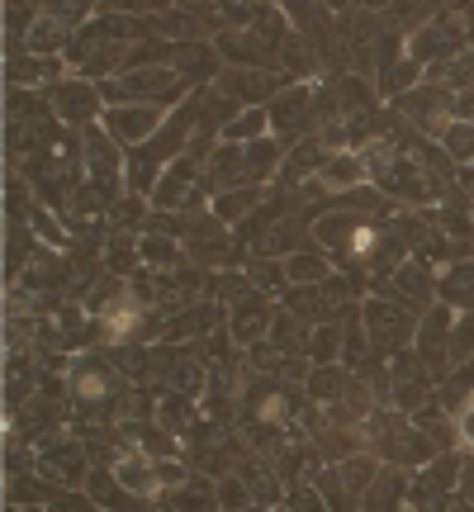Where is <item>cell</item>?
<instances>
[{"label": "cell", "instance_id": "obj_30", "mask_svg": "<svg viewBox=\"0 0 474 512\" xmlns=\"http://www.w3.org/2000/svg\"><path fill=\"white\" fill-rule=\"evenodd\" d=\"M290 503H294V512H323V498L313 494V489H290Z\"/></svg>", "mask_w": 474, "mask_h": 512}, {"label": "cell", "instance_id": "obj_9", "mask_svg": "<svg viewBox=\"0 0 474 512\" xmlns=\"http://www.w3.org/2000/svg\"><path fill=\"white\" fill-rule=\"evenodd\" d=\"M53 105L67 124H86V119L100 110V95H95L86 81H67V86H57L53 91Z\"/></svg>", "mask_w": 474, "mask_h": 512}, {"label": "cell", "instance_id": "obj_26", "mask_svg": "<svg viewBox=\"0 0 474 512\" xmlns=\"http://www.w3.org/2000/svg\"><path fill=\"white\" fill-rule=\"evenodd\" d=\"M261 128H266V114L256 110V114H242V119H233V124L223 128V133H228V138H256Z\"/></svg>", "mask_w": 474, "mask_h": 512}, {"label": "cell", "instance_id": "obj_20", "mask_svg": "<svg viewBox=\"0 0 474 512\" xmlns=\"http://www.w3.org/2000/svg\"><path fill=\"white\" fill-rule=\"evenodd\" d=\"M209 318H214V309H190V313H176L171 318V337H195V332H204L209 328Z\"/></svg>", "mask_w": 474, "mask_h": 512}, {"label": "cell", "instance_id": "obj_6", "mask_svg": "<svg viewBox=\"0 0 474 512\" xmlns=\"http://www.w3.org/2000/svg\"><path fill=\"white\" fill-rule=\"evenodd\" d=\"M38 470H43L48 479H81V475H86L81 446H67L62 437L43 441V451H38Z\"/></svg>", "mask_w": 474, "mask_h": 512}, {"label": "cell", "instance_id": "obj_22", "mask_svg": "<svg viewBox=\"0 0 474 512\" xmlns=\"http://www.w3.org/2000/svg\"><path fill=\"white\" fill-rule=\"evenodd\" d=\"M138 252H143V261H152V266H176V261H181V247L166 238H143Z\"/></svg>", "mask_w": 474, "mask_h": 512}, {"label": "cell", "instance_id": "obj_25", "mask_svg": "<svg viewBox=\"0 0 474 512\" xmlns=\"http://www.w3.org/2000/svg\"><path fill=\"white\" fill-rule=\"evenodd\" d=\"M342 294H347V285H342V280H328V285H323V299H332V304H337ZM290 309H299L304 318H313V299H309V294H290Z\"/></svg>", "mask_w": 474, "mask_h": 512}, {"label": "cell", "instance_id": "obj_29", "mask_svg": "<svg viewBox=\"0 0 474 512\" xmlns=\"http://www.w3.org/2000/svg\"><path fill=\"white\" fill-rule=\"evenodd\" d=\"M176 67H185V72H204V67H214V62H209L204 48H181V53H176Z\"/></svg>", "mask_w": 474, "mask_h": 512}, {"label": "cell", "instance_id": "obj_14", "mask_svg": "<svg viewBox=\"0 0 474 512\" xmlns=\"http://www.w3.org/2000/svg\"><path fill=\"white\" fill-rule=\"evenodd\" d=\"M91 498L100 503V508H110V512H128V508H133V498H128V489L114 479V470H110V475H105V470H100V475H91Z\"/></svg>", "mask_w": 474, "mask_h": 512}, {"label": "cell", "instance_id": "obj_16", "mask_svg": "<svg viewBox=\"0 0 474 512\" xmlns=\"http://www.w3.org/2000/svg\"><path fill=\"white\" fill-rule=\"evenodd\" d=\"M456 361H474V313H465L451 328V366Z\"/></svg>", "mask_w": 474, "mask_h": 512}, {"label": "cell", "instance_id": "obj_21", "mask_svg": "<svg viewBox=\"0 0 474 512\" xmlns=\"http://www.w3.org/2000/svg\"><path fill=\"white\" fill-rule=\"evenodd\" d=\"M285 275H290L294 285H309V280H323V275H328V261H318V256H294L290 266H285Z\"/></svg>", "mask_w": 474, "mask_h": 512}, {"label": "cell", "instance_id": "obj_11", "mask_svg": "<svg viewBox=\"0 0 474 512\" xmlns=\"http://www.w3.org/2000/svg\"><path fill=\"white\" fill-rule=\"evenodd\" d=\"M441 299H446L451 309L474 313V261H456L451 271L441 275Z\"/></svg>", "mask_w": 474, "mask_h": 512}, {"label": "cell", "instance_id": "obj_4", "mask_svg": "<svg viewBox=\"0 0 474 512\" xmlns=\"http://www.w3.org/2000/svg\"><path fill=\"white\" fill-rule=\"evenodd\" d=\"M105 128H110L114 138H124V143H138V138H152L157 128H162V105H147V110H110L105 114Z\"/></svg>", "mask_w": 474, "mask_h": 512}, {"label": "cell", "instance_id": "obj_3", "mask_svg": "<svg viewBox=\"0 0 474 512\" xmlns=\"http://www.w3.org/2000/svg\"><path fill=\"white\" fill-rule=\"evenodd\" d=\"M465 48V29L460 24H446V19H432L418 38H413V62H432V57H451Z\"/></svg>", "mask_w": 474, "mask_h": 512}, {"label": "cell", "instance_id": "obj_2", "mask_svg": "<svg viewBox=\"0 0 474 512\" xmlns=\"http://www.w3.org/2000/svg\"><path fill=\"white\" fill-rule=\"evenodd\" d=\"M427 399H432V370L422 366V356H399L394 361V403L422 408Z\"/></svg>", "mask_w": 474, "mask_h": 512}, {"label": "cell", "instance_id": "obj_36", "mask_svg": "<svg viewBox=\"0 0 474 512\" xmlns=\"http://www.w3.org/2000/svg\"><path fill=\"white\" fill-rule=\"evenodd\" d=\"M10 512H19V508H10ZM29 512H34V508H29Z\"/></svg>", "mask_w": 474, "mask_h": 512}, {"label": "cell", "instance_id": "obj_10", "mask_svg": "<svg viewBox=\"0 0 474 512\" xmlns=\"http://www.w3.org/2000/svg\"><path fill=\"white\" fill-rule=\"evenodd\" d=\"M318 181L328 185V190H356V185L365 181V162L356 157V152H337V157H328V162H323Z\"/></svg>", "mask_w": 474, "mask_h": 512}, {"label": "cell", "instance_id": "obj_19", "mask_svg": "<svg viewBox=\"0 0 474 512\" xmlns=\"http://www.w3.org/2000/svg\"><path fill=\"white\" fill-rule=\"evenodd\" d=\"M228 91H237V100H261L275 91L271 76H228Z\"/></svg>", "mask_w": 474, "mask_h": 512}, {"label": "cell", "instance_id": "obj_17", "mask_svg": "<svg viewBox=\"0 0 474 512\" xmlns=\"http://www.w3.org/2000/svg\"><path fill=\"white\" fill-rule=\"evenodd\" d=\"M57 72V62H43V57H10V81H48Z\"/></svg>", "mask_w": 474, "mask_h": 512}, {"label": "cell", "instance_id": "obj_23", "mask_svg": "<svg viewBox=\"0 0 474 512\" xmlns=\"http://www.w3.org/2000/svg\"><path fill=\"white\" fill-rule=\"evenodd\" d=\"M337 342H342L337 323H318V332H313V361H323V366H328L332 356H337Z\"/></svg>", "mask_w": 474, "mask_h": 512}, {"label": "cell", "instance_id": "obj_18", "mask_svg": "<svg viewBox=\"0 0 474 512\" xmlns=\"http://www.w3.org/2000/svg\"><path fill=\"white\" fill-rule=\"evenodd\" d=\"M309 394H313L318 403H337V399H342V375H337V370H328V366H323V370H313Z\"/></svg>", "mask_w": 474, "mask_h": 512}, {"label": "cell", "instance_id": "obj_33", "mask_svg": "<svg viewBox=\"0 0 474 512\" xmlns=\"http://www.w3.org/2000/svg\"><path fill=\"white\" fill-rule=\"evenodd\" d=\"M413 76H418V62H399V67H394V72H389V81H384V91L394 95L403 86V81H413Z\"/></svg>", "mask_w": 474, "mask_h": 512}, {"label": "cell", "instance_id": "obj_5", "mask_svg": "<svg viewBox=\"0 0 474 512\" xmlns=\"http://www.w3.org/2000/svg\"><path fill=\"white\" fill-rule=\"evenodd\" d=\"M394 299H399L408 313H418L422 304H432L437 290H432V275L422 271V261H403L394 271Z\"/></svg>", "mask_w": 474, "mask_h": 512}, {"label": "cell", "instance_id": "obj_8", "mask_svg": "<svg viewBox=\"0 0 474 512\" xmlns=\"http://www.w3.org/2000/svg\"><path fill=\"white\" fill-rule=\"evenodd\" d=\"M380 451L399 465H418V460L432 456V446L422 441L418 427H380Z\"/></svg>", "mask_w": 474, "mask_h": 512}, {"label": "cell", "instance_id": "obj_27", "mask_svg": "<svg viewBox=\"0 0 474 512\" xmlns=\"http://www.w3.org/2000/svg\"><path fill=\"white\" fill-rule=\"evenodd\" d=\"M252 280H261V290H280L285 271H280V266H271V261H252Z\"/></svg>", "mask_w": 474, "mask_h": 512}, {"label": "cell", "instance_id": "obj_1", "mask_svg": "<svg viewBox=\"0 0 474 512\" xmlns=\"http://www.w3.org/2000/svg\"><path fill=\"white\" fill-rule=\"evenodd\" d=\"M365 337H370L375 351H403L408 337H418V328H413V313L403 309V304L370 299V304H365Z\"/></svg>", "mask_w": 474, "mask_h": 512}, {"label": "cell", "instance_id": "obj_32", "mask_svg": "<svg viewBox=\"0 0 474 512\" xmlns=\"http://www.w3.org/2000/svg\"><path fill=\"white\" fill-rule=\"evenodd\" d=\"M29 43L48 53V48H57V43H62V29H57V24H38V29H34V38H29Z\"/></svg>", "mask_w": 474, "mask_h": 512}, {"label": "cell", "instance_id": "obj_15", "mask_svg": "<svg viewBox=\"0 0 474 512\" xmlns=\"http://www.w3.org/2000/svg\"><path fill=\"white\" fill-rule=\"evenodd\" d=\"M309 110H313V95L309 91H294V95H285V100H275L271 119L280 128H304V124H309Z\"/></svg>", "mask_w": 474, "mask_h": 512}, {"label": "cell", "instance_id": "obj_12", "mask_svg": "<svg viewBox=\"0 0 474 512\" xmlns=\"http://www.w3.org/2000/svg\"><path fill=\"white\" fill-rule=\"evenodd\" d=\"M266 323H271V309H266L261 299H252V294H247V299L237 304V313H233V337L256 347V337L266 332Z\"/></svg>", "mask_w": 474, "mask_h": 512}, {"label": "cell", "instance_id": "obj_13", "mask_svg": "<svg viewBox=\"0 0 474 512\" xmlns=\"http://www.w3.org/2000/svg\"><path fill=\"white\" fill-rule=\"evenodd\" d=\"M403 494H408V479H403L399 470H384V475L370 484V494H365V512H389Z\"/></svg>", "mask_w": 474, "mask_h": 512}, {"label": "cell", "instance_id": "obj_7", "mask_svg": "<svg viewBox=\"0 0 474 512\" xmlns=\"http://www.w3.org/2000/svg\"><path fill=\"white\" fill-rule=\"evenodd\" d=\"M166 86H171V72H166V67H147V72H128L124 81H114V86H100V95L119 105V100H143V95L166 91Z\"/></svg>", "mask_w": 474, "mask_h": 512}, {"label": "cell", "instance_id": "obj_34", "mask_svg": "<svg viewBox=\"0 0 474 512\" xmlns=\"http://www.w3.org/2000/svg\"><path fill=\"white\" fill-rule=\"evenodd\" d=\"M219 503H228V508H242V503H247L242 484H223V489H219Z\"/></svg>", "mask_w": 474, "mask_h": 512}, {"label": "cell", "instance_id": "obj_28", "mask_svg": "<svg viewBox=\"0 0 474 512\" xmlns=\"http://www.w3.org/2000/svg\"><path fill=\"white\" fill-rule=\"evenodd\" d=\"M456 437L474 451V399L465 403V408H456Z\"/></svg>", "mask_w": 474, "mask_h": 512}, {"label": "cell", "instance_id": "obj_35", "mask_svg": "<svg viewBox=\"0 0 474 512\" xmlns=\"http://www.w3.org/2000/svg\"><path fill=\"white\" fill-rule=\"evenodd\" d=\"M456 114L465 119V124H474V91H470V95H460V100H456Z\"/></svg>", "mask_w": 474, "mask_h": 512}, {"label": "cell", "instance_id": "obj_31", "mask_svg": "<svg viewBox=\"0 0 474 512\" xmlns=\"http://www.w3.org/2000/svg\"><path fill=\"white\" fill-rule=\"evenodd\" d=\"M53 512H100V503L95 498H53Z\"/></svg>", "mask_w": 474, "mask_h": 512}, {"label": "cell", "instance_id": "obj_37", "mask_svg": "<svg viewBox=\"0 0 474 512\" xmlns=\"http://www.w3.org/2000/svg\"><path fill=\"white\" fill-rule=\"evenodd\" d=\"M403 512H408V508H403Z\"/></svg>", "mask_w": 474, "mask_h": 512}, {"label": "cell", "instance_id": "obj_24", "mask_svg": "<svg viewBox=\"0 0 474 512\" xmlns=\"http://www.w3.org/2000/svg\"><path fill=\"white\" fill-rule=\"evenodd\" d=\"M441 143L451 147L456 157H474V124H465V119H460V124H451L446 133H441Z\"/></svg>", "mask_w": 474, "mask_h": 512}]
</instances>
